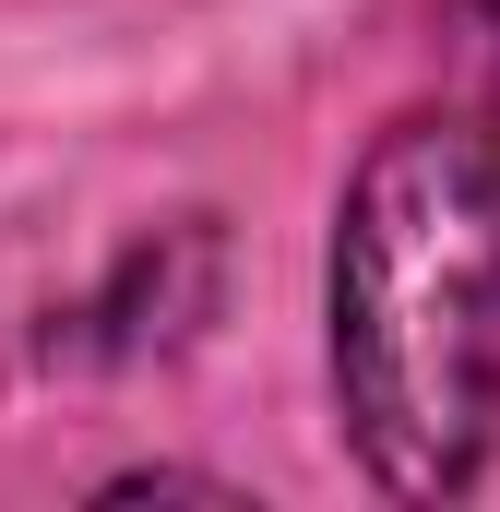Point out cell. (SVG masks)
I'll return each mask as SVG.
<instances>
[{
	"label": "cell",
	"mask_w": 500,
	"mask_h": 512,
	"mask_svg": "<svg viewBox=\"0 0 500 512\" xmlns=\"http://www.w3.org/2000/svg\"><path fill=\"white\" fill-rule=\"evenodd\" d=\"M334 393L381 489L441 501L500 417V131L393 120L334 215Z\"/></svg>",
	"instance_id": "cell-1"
}]
</instances>
